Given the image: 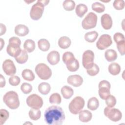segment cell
Returning a JSON list of instances; mask_svg holds the SVG:
<instances>
[{
    "mask_svg": "<svg viewBox=\"0 0 125 125\" xmlns=\"http://www.w3.org/2000/svg\"><path fill=\"white\" fill-rule=\"evenodd\" d=\"M15 59L18 63L20 64H23L28 60V55L25 50H21V53L17 57L15 58Z\"/></svg>",
    "mask_w": 125,
    "mask_h": 125,
    "instance_id": "f1b7e54d",
    "label": "cell"
},
{
    "mask_svg": "<svg viewBox=\"0 0 125 125\" xmlns=\"http://www.w3.org/2000/svg\"><path fill=\"white\" fill-rule=\"evenodd\" d=\"M35 72L38 76L42 80H47L52 75V71L48 66L43 63L38 64L35 68Z\"/></svg>",
    "mask_w": 125,
    "mask_h": 125,
    "instance_id": "8992f818",
    "label": "cell"
},
{
    "mask_svg": "<svg viewBox=\"0 0 125 125\" xmlns=\"http://www.w3.org/2000/svg\"><path fill=\"white\" fill-rule=\"evenodd\" d=\"M29 118L34 121H37L39 120L41 116V112L39 109L32 108L28 113Z\"/></svg>",
    "mask_w": 125,
    "mask_h": 125,
    "instance_id": "4dcf8cb0",
    "label": "cell"
},
{
    "mask_svg": "<svg viewBox=\"0 0 125 125\" xmlns=\"http://www.w3.org/2000/svg\"><path fill=\"white\" fill-rule=\"evenodd\" d=\"M44 121L48 125H61L65 120V114L62 108L57 105L48 107L44 114Z\"/></svg>",
    "mask_w": 125,
    "mask_h": 125,
    "instance_id": "6da1fadb",
    "label": "cell"
},
{
    "mask_svg": "<svg viewBox=\"0 0 125 125\" xmlns=\"http://www.w3.org/2000/svg\"><path fill=\"white\" fill-rule=\"evenodd\" d=\"M104 115L111 121L117 122L120 121L122 118V113L118 109L106 107L104 111Z\"/></svg>",
    "mask_w": 125,
    "mask_h": 125,
    "instance_id": "ba28073f",
    "label": "cell"
},
{
    "mask_svg": "<svg viewBox=\"0 0 125 125\" xmlns=\"http://www.w3.org/2000/svg\"><path fill=\"white\" fill-rule=\"evenodd\" d=\"M113 6L115 9L121 10L124 8L125 2L123 0H115L113 2Z\"/></svg>",
    "mask_w": 125,
    "mask_h": 125,
    "instance_id": "60d3db41",
    "label": "cell"
},
{
    "mask_svg": "<svg viewBox=\"0 0 125 125\" xmlns=\"http://www.w3.org/2000/svg\"><path fill=\"white\" fill-rule=\"evenodd\" d=\"M2 69L6 75L8 76H13L16 73V68L13 62L10 60H5L2 65Z\"/></svg>",
    "mask_w": 125,
    "mask_h": 125,
    "instance_id": "4fadbf2b",
    "label": "cell"
},
{
    "mask_svg": "<svg viewBox=\"0 0 125 125\" xmlns=\"http://www.w3.org/2000/svg\"><path fill=\"white\" fill-rule=\"evenodd\" d=\"M79 62L76 59L66 64L67 69L70 72L76 71L79 69Z\"/></svg>",
    "mask_w": 125,
    "mask_h": 125,
    "instance_id": "1f68e13d",
    "label": "cell"
},
{
    "mask_svg": "<svg viewBox=\"0 0 125 125\" xmlns=\"http://www.w3.org/2000/svg\"><path fill=\"white\" fill-rule=\"evenodd\" d=\"M100 71V68L99 66L95 63L94 64L93 66L89 69H86V72L87 74L91 76H96L98 74Z\"/></svg>",
    "mask_w": 125,
    "mask_h": 125,
    "instance_id": "f35d334b",
    "label": "cell"
},
{
    "mask_svg": "<svg viewBox=\"0 0 125 125\" xmlns=\"http://www.w3.org/2000/svg\"><path fill=\"white\" fill-rule=\"evenodd\" d=\"M38 91L42 95H46L49 93L51 89L50 85L45 82H43L38 85Z\"/></svg>",
    "mask_w": 125,
    "mask_h": 125,
    "instance_id": "484cf974",
    "label": "cell"
},
{
    "mask_svg": "<svg viewBox=\"0 0 125 125\" xmlns=\"http://www.w3.org/2000/svg\"><path fill=\"white\" fill-rule=\"evenodd\" d=\"M113 39L116 43L125 41L124 35L120 32L116 33L113 36Z\"/></svg>",
    "mask_w": 125,
    "mask_h": 125,
    "instance_id": "7bdbcfd3",
    "label": "cell"
},
{
    "mask_svg": "<svg viewBox=\"0 0 125 125\" xmlns=\"http://www.w3.org/2000/svg\"><path fill=\"white\" fill-rule=\"evenodd\" d=\"M49 103L51 104H61L62 99L60 95L58 93H54L50 95L49 99Z\"/></svg>",
    "mask_w": 125,
    "mask_h": 125,
    "instance_id": "d6a6232c",
    "label": "cell"
},
{
    "mask_svg": "<svg viewBox=\"0 0 125 125\" xmlns=\"http://www.w3.org/2000/svg\"><path fill=\"white\" fill-rule=\"evenodd\" d=\"M3 101L5 104L10 109H15L20 106V101L17 92L10 91L6 92L3 97Z\"/></svg>",
    "mask_w": 125,
    "mask_h": 125,
    "instance_id": "277c9868",
    "label": "cell"
},
{
    "mask_svg": "<svg viewBox=\"0 0 125 125\" xmlns=\"http://www.w3.org/2000/svg\"><path fill=\"white\" fill-rule=\"evenodd\" d=\"M35 43L33 40L28 39L26 40L23 44V47L24 50L28 52H32L35 49Z\"/></svg>",
    "mask_w": 125,
    "mask_h": 125,
    "instance_id": "4316f807",
    "label": "cell"
},
{
    "mask_svg": "<svg viewBox=\"0 0 125 125\" xmlns=\"http://www.w3.org/2000/svg\"><path fill=\"white\" fill-rule=\"evenodd\" d=\"M67 82L68 83L74 87H79L82 84L83 79L80 75H72L67 78Z\"/></svg>",
    "mask_w": 125,
    "mask_h": 125,
    "instance_id": "5bb4252c",
    "label": "cell"
},
{
    "mask_svg": "<svg viewBox=\"0 0 125 125\" xmlns=\"http://www.w3.org/2000/svg\"><path fill=\"white\" fill-rule=\"evenodd\" d=\"M63 8L67 11H70L74 10L75 7V2L72 0H65L62 4Z\"/></svg>",
    "mask_w": 125,
    "mask_h": 125,
    "instance_id": "e575fe53",
    "label": "cell"
},
{
    "mask_svg": "<svg viewBox=\"0 0 125 125\" xmlns=\"http://www.w3.org/2000/svg\"><path fill=\"white\" fill-rule=\"evenodd\" d=\"M21 41L16 37H11L9 40V43L6 47V52L10 56L16 58L21 52Z\"/></svg>",
    "mask_w": 125,
    "mask_h": 125,
    "instance_id": "3957f363",
    "label": "cell"
},
{
    "mask_svg": "<svg viewBox=\"0 0 125 125\" xmlns=\"http://www.w3.org/2000/svg\"><path fill=\"white\" fill-rule=\"evenodd\" d=\"M6 31V27L5 25L2 23H0V36H2L3 34H5Z\"/></svg>",
    "mask_w": 125,
    "mask_h": 125,
    "instance_id": "bcb514c9",
    "label": "cell"
},
{
    "mask_svg": "<svg viewBox=\"0 0 125 125\" xmlns=\"http://www.w3.org/2000/svg\"><path fill=\"white\" fill-rule=\"evenodd\" d=\"M84 104V99L81 96H77L69 104L68 108L69 111L73 114H78L83 109Z\"/></svg>",
    "mask_w": 125,
    "mask_h": 125,
    "instance_id": "5b68a950",
    "label": "cell"
},
{
    "mask_svg": "<svg viewBox=\"0 0 125 125\" xmlns=\"http://www.w3.org/2000/svg\"><path fill=\"white\" fill-rule=\"evenodd\" d=\"M0 113V125H2L8 119L9 113L8 111L4 109H1Z\"/></svg>",
    "mask_w": 125,
    "mask_h": 125,
    "instance_id": "8d00e7d4",
    "label": "cell"
},
{
    "mask_svg": "<svg viewBox=\"0 0 125 125\" xmlns=\"http://www.w3.org/2000/svg\"><path fill=\"white\" fill-rule=\"evenodd\" d=\"M110 83L107 81L103 80L99 83L98 93L101 99L105 100L110 95Z\"/></svg>",
    "mask_w": 125,
    "mask_h": 125,
    "instance_id": "8fae6325",
    "label": "cell"
},
{
    "mask_svg": "<svg viewBox=\"0 0 125 125\" xmlns=\"http://www.w3.org/2000/svg\"><path fill=\"white\" fill-rule=\"evenodd\" d=\"M92 117V114L91 112L87 110H82L79 113V119L80 121L83 123H87L90 121Z\"/></svg>",
    "mask_w": 125,
    "mask_h": 125,
    "instance_id": "ac0fdd59",
    "label": "cell"
},
{
    "mask_svg": "<svg viewBox=\"0 0 125 125\" xmlns=\"http://www.w3.org/2000/svg\"><path fill=\"white\" fill-rule=\"evenodd\" d=\"M26 3H27L28 4V3H30V2H34V0H33V1H25Z\"/></svg>",
    "mask_w": 125,
    "mask_h": 125,
    "instance_id": "c3c4849f",
    "label": "cell"
},
{
    "mask_svg": "<svg viewBox=\"0 0 125 125\" xmlns=\"http://www.w3.org/2000/svg\"><path fill=\"white\" fill-rule=\"evenodd\" d=\"M97 22V15L93 12H89L82 21V25L83 29L88 30L95 27Z\"/></svg>",
    "mask_w": 125,
    "mask_h": 125,
    "instance_id": "52a82bcc",
    "label": "cell"
},
{
    "mask_svg": "<svg viewBox=\"0 0 125 125\" xmlns=\"http://www.w3.org/2000/svg\"><path fill=\"white\" fill-rule=\"evenodd\" d=\"M98 36V33L96 31L87 32L84 35L85 40L88 42H94Z\"/></svg>",
    "mask_w": 125,
    "mask_h": 125,
    "instance_id": "f546056e",
    "label": "cell"
},
{
    "mask_svg": "<svg viewBox=\"0 0 125 125\" xmlns=\"http://www.w3.org/2000/svg\"><path fill=\"white\" fill-rule=\"evenodd\" d=\"M21 91L25 94L30 93L32 90V86L29 83H23L21 86Z\"/></svg>",
    "mask_w": 125,
    "mask_h": 125,
    "instance_id": "74e56055",
    "label": "cell"
},
{
    "mask_svg": "<svg viewBox=\"0 0 125 125\" xmlns=\"http://www.w3.org/2000/svg\"><path fill=\"white\" fill-rule=\"evenodd\" d=\"M105 104L109 107H113L116 104V98L111 95H110L105 100Z\"/></svg>",
    "mask_w": 125,
    "mask_h": 125,
    "instance_id": "ab89813d",
    "label": "cell"
},
{
    "mask_svg": "<svg viewBox=\"0 0 125 125\" xmlns=\"http://www.w3.org/2000/svg\"><path fill=\"white\" fill-rule=\"evenodd\" d=\"M87 6L83 3L78 4L76 7L75 12L77 15L80 18H82L84 15L87 12Z\"/></svg>",
    "mask_w": 125,
    "mask_h": 125,
    "instance_id": "7402d4cb",
    "label": "cell"
},
{
    "mask_svg": "<svg viewBox=\"0 0 125 125\" xmlns=\"http://www.w3.org/2000/svg\"><path fill=\"white\" fill-rule=\"evenodd\" d=\"M108 70L109 72L112 75L115 76L118 75L121 71L120 65L116 62H113L108 66Z\"/></svg>",
    "mask_w": 125,
    "mask_h": 125,
    "instance_id": "d4e9b609",
    "label": "cell"
},
{
    "mask_svg": "<svg viewBox=\"0 0 125 125\" xmlns=\"http://www.w3.org/2000/svg\"><path fill=\"white\" fill-rule=\"evenodd\" d=\"M22 77L26 81L31 82L35 79V75L34 73L30 69H25L21 73Z\"/></svg>",
    "mask_w": 125,
    "mask_h": 125,
    "instance_id": "83f0119b",
    "label": "cell"
},
{
    "mask_svg": "<svg viewBox=\"0 0 125 125\" xmlns=\"http://www.w3.org/2000/svg\"><path fill=\"white\" fill-rule=\"evenodd\" d=\"M60 55L59 53L55 50H53L49 52L47 57L48 62L52 65L58 64L60 61Z\"/></svg>",
    "mask_w": 125,
    "mask_h": 125,
    "instance_id": "2e32d148",
    "label": "cell"
},
{
    "mask_svg": "<svg viewBox=\"0 0 125 125\" xmlns=\"http://www.w3.org/2000/svg\"><path fill=\"white\" fill-rule=\"evenodd\" d=\"M76 58H75L74 54L71 52H65L63 53L62 57V61L64 63V64H66L72 61Z\"/></svg>",
    "mask_w": 125,
    "mask_h": 125,
    "instance_id": "836d02e7",
    "label": "cell"
},
{
    "mask_svg": "<svg viewBox=\"0 0 125 125\" xmlns=\"http://www.w3.org/2000/svg\"><path fill=\"white\" fill-rule=\"evenodd\" d=\"M101 25L105 30L110 29L112 26V20L111 16L108 14H103L101 18Z\"/></svg>",
    "mask_w": 125,
    "mask_h": 125,
    "instance_id": "9a60e30c",
    "label": "cell"
},
{
    "mask_svg": "<svg viewBox=\"0 0 125 125\" xmlns=\"http://www.w3.org/2000/svg\"><path fill=\"white\" fill-rule=\"evenodd\" d=\"M112 43L111 36L108 34H103L100 36L96 42V46L99 50H104Z\"/></svg>",
    "mask_w": 125,
    "mask_h": 125,
    "instance_id": "7c38bea8",
    "label": "cell"
},
{
    "mask_svg": "<svg viewBox=\"0 0 125 125\" xmlns=\"http://www.w3.org/2000/svg\"><path fill=\"white\" fill-rule=\"evenodd\" d=\"M71 44V41L69 38L66 36L61 37L58 41V45L62 49L68 48Z\"/></svg>",
    "mask_w": 125,
    "mask_h": 125,
    "instance_id": "d6986e66",
    "label": "cell"
},
{
    "mask_svg": "<svg viewBox=\"0 0 125 125\" xmlns=\"http://www.w3.org/2000/svg\"><path fill=\"white\" fill-rule=\"evenodd\" d=\"M0 50L2 49L3 48V46L4 45V41L2 40V38H0Z\"/></svg>",
    "mask_w": 125,
    "mask_h": 125,
    "instance_id": "7dc6e473",
    "label": "cell"
},
{
    "mask_svg": "<svg viewBox=\"0 0 125 125\" xmlns=\"http://www.w3.org/2000/svg\"><path fill=\"white\" fill-rule=\"evenodd\" d=\"M0 87H4L5 85V80L4 77L1 75H0Z\"/></svg>",
    "mask_w": 125,
    "mask_h": 125,
    "instance_id": "f6af8a7d",
    "label": "cell"
},
{
    "mask_svg": "<svg viewBox=\"0 0 125 125\" xmlns=\"http://www.w3.org/2000/svg\"><path fill=\"white\" fill-rule=\"evenodd\" d=\"M21 82L20 78L17 76H12L9 79V83L12 86H17Z\"/></svg>",
    "mask_w": 125,
    "mask_h": 125,
    "instance_id": "b9f144b4",
    "label": "cell"
},
{
    "mask_svg": "<svg viewBox=\"0 0 125 125\" xmlns=\"http://www.w3.org/2000/svg\"><path fill=\"white\" fill-rule=\"evenodd\" d=\"M104 57L108 62H113L117 58V53L113 49H107L104 52Z\"/></svg>",
    "mask_w": 125,
    "mask_h": 125,
    "instance_id": "44dd1931",
    "label": "cell"
},
{
    "mask_svg": "<svg viewBox=\"0 0 125 125\" xmlns=\"http://www.w3.org/2000/svg\"><path fill=\"white\" fill-rule=\"evenodd\" d=\"M99 106V102L95 97L90 98L87 102V108L92 111L96 110Z\"/></svg>",
    "mask_w": 125,
    "mask_h": 125,
    "instance_id": "cb8c5ba5",
    "label": "cell"
},
{
    "mask_svg": "<svg viewBox=\"0 0 125 125\" xmlns=\"http://www.w3.org/2000/svg\"><path fill=\"white\" fill-rule=\"evenodd\" d=\"M117 48L121 55H124L125 53V41L116 43Z\"/></svg>",
    "mask_w": 125,
    "mask_h": 125,
    "instance_id": "ee69618b",
    "label": "cell"
},
{
    "mask_svg": "<svg viewBox=\"0 0 125 125\" xmlns=\"http://www.w3.org/2000/svg\"><path fill=\"white\" fill-rule=\"evenodd\" d=\"M38 45L39 48L43 52L48 51L50 46L49 41L45 39H41L39 40L38 42Z\"/></svg>",
    "mask_w": 125,
    "mask_h": 125,
    "instance_id": "603a6c76",
    "label": "cell"
},
{
    "mask_svg": "<svg viewBox=\"0 0 125 125\" xmlns=\"http://www.w3.org/2000/svg\"><path fill=\"white\" fill-rule=\"evenodd\" d=\"M91 7L92 9L94 11L99 13L103 12L105 10L104 5L99 2H95L93 3Z\"/></svg>",
    "mask_w": 125,
    "mask_h": 125,
    "instance_id": "d590c367",
    "label": "cell"
},
{
    "mask_svg": "<svg viewBox=\"0 0 125 125\" xmlns=\"http://www.w3.org/2000/svg\"><path fill=\"white\" fill-rule=\"evenodd\" d=\"M27 105L32 108L40 109L43 105V102L41 97L36 94L29 95L26 100Z\"/></svg>",
    "mask_w": 125,
    "mask_h": 125,
    "instance_id": "9c48e42d",
    "label": "cell"
},
{
    "mask_svg": "<svg viewBox=\"0 0 125 125\" xmlns=\"http://www.w3.org/2000/svg\"><path fill=\"white\" fill-rule=\"evenodd\" d=\"M62 97L65 99H70L74 94L73 89L70 86L67 85L63 86L61 90Z\"/></svg>",
    "mask_w": 125,
    "mask_h": 125,
    "instance_id": "ffe728a7",
    "label": "cell"
},
{
    "mask_svg": "<svg viewBox=\"0 0 125 125\" xmlns=\"http://www.w3.org/2000/svg\"><path fill=\"white\" fill-rule=\"evenodd\" d=\"M49 0H38L37 2L33 5L32 6L30 12V18L35 21L39 20L42 15L43 13L44 6L48 4Z\"/></svg>",
    "mask_w": 125,
    "mask_h": 125,
    "instance_id": "7a4b0ae2",
    "label": "cell"
},
{
    "mask_svg": "<svg viewBox=\"0 0 125 125\" xmlns=\"http://www.w3.org/2000/svg\"><path fill=\"white\" fill-rule=\"evenodd\" d=\"M14 31L17 35L20 37H23L29 33V30L26 25L20 24L16 26Z\"/></svg>",
    "mask_w": 125,
    "mask_h": 125,
    "instance_id": "e0dca14e",
    "label": "cell"
},
{
    "mask_svg": "<svg viewBox=\"0 0 125 125\" xmlns=\"http://www.w3.org/2000/svg\"><path fill=\"white\" fill-rule=\"evenodd\" d=\"M94 53L91 50L85 51L83 54L82 63L83 67L86 69H89L94 65Z\"/></svg>",
    "mask_w": 125,
    "mask_h": 125,
    "instance_id": "30bf717a",
    "label": "cell"
}]
</instances>
